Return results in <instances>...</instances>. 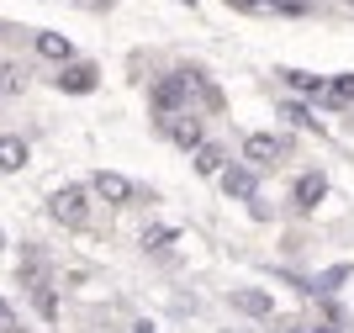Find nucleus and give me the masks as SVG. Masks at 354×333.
<instances>
[{
	"instance_id": "f257e3e1",
	"label": "nucleus",
	"mask_w": 354,
	"mask_h": 333,
	"mask_svg": "<svg viewBox=\"0 0 354 333\" xmlns=\"http://www.w3.org/2000/svg\"><path fill=\"white\" fill-rule=\"evenodd\" d=\"M286 148H291V143H286V138H275V132H254L249 148H243V159H249L254 170H275V164L286 159Z\"/></svg>"
},
{
	"instance_id": "423d86ee",
	"label": "nucleus",
	"mask_w": 354,
	"mask_h": 333,
	"mask_svg": "<svg viewBox=\"0 0 354 333\" xmlns=\"http://www.w3.org/2000/svg\"><path fill=\"white\" fill-rule=\"evenodd\" d=\"M53 212H59L64 222H85V196H59V201H53Z\"/></svg>"
},
{
	"instance_id": "39448f33",
	"label": "nucleus",
	"mask_w": 354,
	"mask_h": 333,
	"mask_svg": "<svg viewBox=\"0 0 354 333\" xmlns=\"http://www.w3.org/2000/svg\"><path fill=\"white\" fill-rule=\"evenodd\" d=\"M323 101H333V106L354 101V74H344V80H323Z\"/></svg>"
},
{
	"instance_id": "20e7f679",
	"label": "nucleus",
	"mask_w": 354,
	"mask_h": 333,
	"mask_svg": "<svg viewBox=\"0 0 354 333\" xmlns=\"http://www.w3.org/2000/svg\"><path fill=\"white\" fill-rule=\"evenodd\" d=\"M222 186H227V196H254V164H249V170H227V174H222Z\"/></svg>"
},
{
	"instance_id": "7ed1b4c3",
	"label": "nucleus",
	"mask_w": 354,
	"mask_h": 333,
	"mask_svg": "<svg viewBox=\"0 0 354 333\" xmlns=\"http://www.w3.org/2000/svg\"><path fill=\"white\" fill-rule=\"evenodd\" d=\"M323 190H328V180H323V174H301V180H296L291 206H296V212H307V206H317V201H323Z\"/></svg>"
},
{
	"instance_id": "0eeeda50",
	"label": "nucleus",
	"mask_w": 354,
	"mask_h": 333,
	"mask_svg": "<svg viewBox=\"0 0 354 333\" xmlns=\"http://www.w3.org/2000/svg\"><path fill=\"white\" fill-rule=\"evenodd\" d=\"M95 186H101L106 201H127V196H133V186H127V180H117V174H101Z\"/></svg>"
},
{
	"instance_id": "f03ea898",
	"label": "nucleus",
	"mask_w": 354,
	"mask_h": 333,
	"mask_svg": "<svg viewBox=\"0 0 354 333\" xmlns=\"http://www.w3.org/2000/svg\"><path fill=\"white\" fill-rule=\"evenodd\" d=\"M159 122H164V132H169L180 148H201V122H196V116H175V111H164Z\"/></svg>"
},
{
	"instance_id": "6e6552de",
	"label": "nucleus",
	"mask_w": 354,
	"mask_h": 333,
	"mask_svg": "<svg viewBox=\"0 0 354 333\" xmlns=\"http://www.w3.org/2000/svg\"><path fill=\"white\" fill-rule=\"evenodd\" d=\"M196 170H201V174H217L222 170V154H217V148H201V154H196Z\"/></svg>"
}]
</instances>
